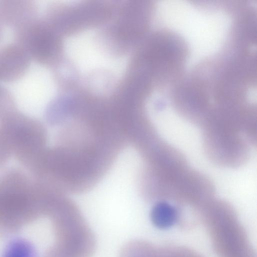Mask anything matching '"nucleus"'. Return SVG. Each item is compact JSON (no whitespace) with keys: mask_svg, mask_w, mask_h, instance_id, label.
Masks as SVG:
<instances>
[{"mask_svg":"<svg viewBox=\"0 0 257 257\" xmlns=\"http://www.w3.org/2000/svg\"><path fill=\"white\" fill-rule=\"evenodd\" d=\"M63 51L67 64L65 73L97 95L113 91L128 64L126 56L108 36L97 30L83 31L68 37Z\"/></svg>","mask_w":257,"mask_h":257,"instance_id":"obj_1","label":"nucleus"},{"mask_svg":"<svg viewBox=\"0 0 257 257\" xmlns=\"http://www.w3.org/2000/svg\"><path fill=\"white\" fill-rule=\"evenodd\" d=\"M33 178L18 168L0 173V237L15 234L45 215Z\"/></svg>","mask_w":257,"mask_h":257,"instance_id":"obj_2","label":"nucleus"},{"mask_svg":"<svg viewBox=\"0 0 257 257\" xmlns=\"http://www.w3.org/2000/svg\"><path fill=\"white\" fill-rule=\"evenodd\" d=\"M201 219L218 257H255L246 232L230 207L222 203L205 205Z\"/></svg>","mask_w":257,"mask_h":257,"instance_id":"obj_3","label":"nucleus"},{"mask_svg":"<svg viewBox=\"0 0 257 257\" xmlns=\"http://www.w3.org/2000/svg\"><path fill=\"white\" fill-rule=\"evenodd\" d=\"M0 126L13 158L28 172L47 149V135L44 124L37 118L16 109L0 121Z\"/></svg>","mask_w":257,"mask_h":257,"instance_id":"obj_4","label":"nucleus"},{"mask_svg":"<svg viewBox=\"0 0 257 257\" xmlns=\"http://www.w3.org/2000/svg\"><path fill=\"white\" fill-rule=\"evenodd\" d=\"M32 61L18 43L0 48V82L11 83L22 79L28 72Z\"/></svg>","mask_w":257,"mask_h":257,"instance_id":"obj_5","label":"nucleus"},{"mask_svg":"<svg viewBox=\"0 0 257 257\" xmlns=\"http://www.w3.org/2000/svg\"><path fill=\"white\" fill-rule=\"evenodd\" d=\"M36 2L29 0H0V25L15 29L39 16Z\"/></svg>","mask_w":257,"mask_h":257,"instance_id":"obj_6","label":"nucleus"},{"mask_svg":"<svg viewBox=\"0 0 257 257\" xmlns=\"http://www.w3.org/2000/svg\"><path fill=\"white\" fill-rule=\"evenodd\" d=\"M135 257H201L195 251L181 246H158L142 241Z\"/></svg>","mask_w":257,"mask_h":257,"instance_id":"obj_7","label":"nucleus"},{"mask_svg":"<svg viewBox=\"0 0 257 257\" xmlns=\"http://www.w3.org/2000/svg\"><path fill=\"white\" fill-rule=\"evenodd\" d=\"M179 214L177 209L165 202L156 204L151 212V219L153 224L159 228H169L178 221Z\"/></svg>","mask_w":257,"mask_h":257,"instance_id":"obj_8","label":"nucleus"},{"mask_svg":"<svg viewBox=\"0 0 257 257\" xmlns=\"http://www.w3.org/2000/svg\"><path fill=\"white\" fill-rule=\"evenodd\" d=\"M1 257H38V253L30 241L23 238H16L7 243Z\"/></svg>","mask_w":257,"mask_h":257,"instance_id":"obj_9","label":"nucleus"},{"mask_svg":"<svg viewBox=\"0 0 257 257\" xmlns=\"http://www.w3.org/2000/svg\"><path fill=\"white\" fill-rule=\"evenodd\" d=\"M13 158L7 137L0 126V171L5 169L8 163Z\"/></svg>","mask_w":257,"mask_h":257,"instance_id":"obj_10","label":"nucleus"},{"mask_svg":"<svg viewBox=\"0 0 257 257\" xmlns=\"http://www.w3.org/2000/svg\"><path fill=\"white\" fill-rule=\"evenodd\" d=\"M0 84H1V82H0Z\"/></svg>","mask_w":257,"mask_h":257,"instance_id":"obj_11","label":"nucleus"}]
</instances>
